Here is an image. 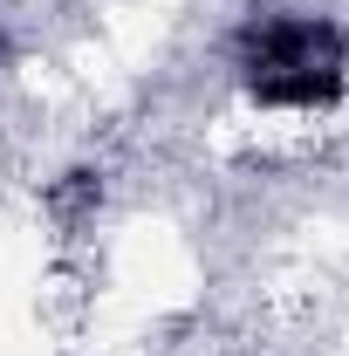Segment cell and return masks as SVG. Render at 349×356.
Returning a JSON list of instances; mask_svg holds the SVG:
<instances>
[{
  "label": "cell",
  "instance_id": "obj_1",
  "mask_svg": "<svg viewBox=\"0 0 349 356\" xmlns=\"http://www.w3.org/2000/svg\"><path fill=\"white\" fill-rule=\"evenodd\" d=\"M0 62H7V28H0Z\"/></svg>",
  "mask_w": 349,
  "mask_h": 356
}]
</instances>
